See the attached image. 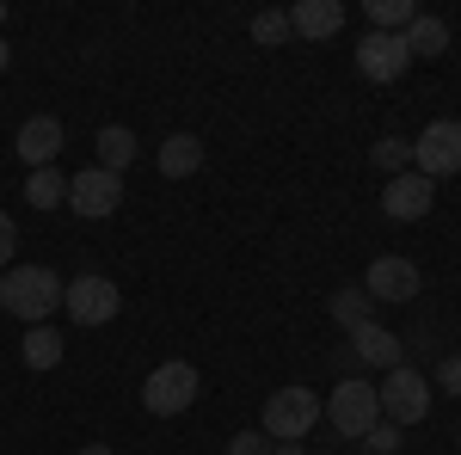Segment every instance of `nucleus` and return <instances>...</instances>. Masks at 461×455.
Returning <instances> with one entry per match:
<instances>
[{
    "instance_id": "nucleus-29",
    "label": "nucleus",
    "mask_w": 461,
    "mask_h": 455,
    "mask_svg": "<svg viewBox=\"0 0 461 455\" xmlns=\"http://www.w3.org/2000/svg\"><path fill=\"white\" fill-rule=\"evenodd\" d=\"M74 455H117V450H105V443H86V450H74Z\"/></svg>"
},
{
    "instance_id": "nucleus-8",
    "label": "nucleus",
    "mask_w": 461,
    "mask_h": 455,
    "mask_svg": "<svg viewBox=\"0 0 461 455\" xmlns=\"http://www.w3.org/2000/svg\"><path fill=\"white\" fill-rule=\"evenodd\" d=\"M62 308H68L80 326H105V320H117L123 296H117V283H111V278H74L68 289H62Z\"/></svg>"
},
{
    "instance_id": "nucleus-11",
    "label": "nucleus",
    "mask_w": 461,
    "mask_h": 455,
    "mask_svg": "<svg viewBox=\"0 0 461 455\" xmlns=\"http://www.w3.org/2000/svg\"><path fill=\"white\" fill-rule=\"evenodd\" d=\"M430 197H437V185L425 173H393L388 191H382V210L393 222H419V215H430Z\"/></svg>"
},
{
    "instance_id": "nucleus-30",
    "label": "nucleus",
    "mask_w": 461,
    "mask_h": 455,
    "mask_svg": "<svg viewBox=\"0 0 461 455\" xmlns=\"http://www.w3.org/2000/svg\"><path fill=\"white\" fill-rule=\"evenodd\" d=\"M6 62H13V56H6V43H0V68H6Z\"/></svg>"
},
{
    "instance_id": "nucleus-2",
    "label": "nucleus",
    "mask_w": 461,
    "mask_h": 455,
    "mask_svg": "<svg viewBox=\"0 0 461 455\" xmlns=\"http://www.w3.org/2000/svg\"><path fill=\"white\" fill-rule=\"evenodd\" d=\"M326 419L345 443H363L369 424H382V394L369 382H357V376H339V387L326 394Z\"/></svg>"
},
{
    "instance_id": "nucleus-5",
    "label": "nucleus",
    "mask_w": 461,
    "mask_h": 455,
    "mask_svg": "<svg viewBox=\"0 0 461 455\" xmlns=\"http://www.w3.org/2000/svg\"><path fill=\"white\" fill-rule=\"evenodd\" d=\"M375 394H382V419L400 424V431L419 424V419H430V382L419 376V369H406V363L388 369V382L375 387Z\"/></svg>"
},
{
    "instance_id": "nucleus-19",
    "label": "nucleus",
    "mask_w": 461,
    "mask_h": 455,
    "mask_svg": "<svg viewBox=\"0 0 461 455\" xmlns=\"http://www.w3.org/2000/svg\"><path fill=\"white\" fill-rule=\"evenodd\" d=\"M25 204H37V210H56V204H68V178L56 173V167L32 173V178H25Z\"/></svg>"
},
{
    "instance_id": "nucleus-18",
    "label": "nucleus",
    "mask_w": 461,
    "mask_h": 455,
    "mask_svg": "<svg viewBox=\"0 0 461 455\" xmlns=\"http://www.w3.org/2000/svg\"><path fill=\"white\" fill-rule=\"evenodd\" d=\"M326 314L339 320L345 332H357V326H369V320H375V302H369V289H339V296L326 302Z\"/></svg>"
},
{
    "instance_id": "nucleus-25",
    "label": "nucleus",
    "mask_w": 461,
    "mask_h": 455,
    "mask_svg": "<svg viewBox=\"0 0 461 455\" xmlns=\"http://www.w3.org/2000/svg\"><path fill=\"white\" fill-rule=\"evenodd\" d=\"M228 455H271V437H265V431H240V437L228 443Z\"/></svg>"
},
{
    "instance_id": "nucleus-22",
    "label": "nucleus",
    "mask_w": 461,
    "mask_h": 455,
    "mask_svg": "<svg viewBox=\"0 0 461 455\" xmlns=\"http://www.w3.org/2000/svg\"><path fill=\"white\" fill-rule=\"evenodd\" d=\"M369 160H375V167H382V173H406V167H412V141L406 136H382L375 141V148H369Z\"/></svg>"
},
{
    "instance_id": "nucleus-33",
    "label": "nucleus",
    "mask_w": 461,
    "mask_h": 455,
    "mask_svg": "<svg viewBox=\"0 0 461 455\" xmlns=\"http://www.w3.org/2000/svg\"><path fill=\"white\" fill-rule=\"evenodd\" d=\"M357 455H363V450H357Z\"/></svg>"
},
{
    "instance_id": "nucleus-27",
    "label": "nucleus",
    "mask_w": 461,
    "mask_h": 455,
    "mask_svg": "<svg viewBox=\"0 0 461 455\" xmlns=\"http://www.w3.org/2000/svg\"><path fill=\"white\" fill-rule=\"evenodd\" d=\"M13 246H19V228H13V215H0V265L13 259Z\"/></svg>"
},
{
    "instance_id": "nucleus-28",
    "label": "nucleus",
    "mask_w": 461,
    "mask_h": 455,
    "mask_svg": "<svg viewBox=\"0 0 461 455\" xmlns=\"http://www.w3.org/2000/svg\"><path fill=\"white\" fill-rule=\"evenodd\" d=\"M271 455H308L302 443H271Z\"/></svg>"
},
{
    "instance_id": "nucleus-10",
    "label": "nucleus",
    "mask_w": 461,
    "mask_h": 455,
    "mask_svg": "<svg viewBox=\"0 0 461 455\" xmlns=\"http://www.w3.org/2000/svg\"><path fill=\"white\" fill-rule=\"evenodd\" d=\"M363 289H369V302L382 308V302H412V296L425 289V278H419L412 259H375L369 278H363Z\"/></svg>"
},
{
    "instance_id": "nucleus-12",
    "label": "nucleus",
    "mask_w": 461,
    "mask_h": 455,
    "mask_svg": "<svg viewBox=\"0 0 461 455\" xmlns=\"http://www.w3.org/2000/svg\"><path fill=\"white\" fill-rule=\"evenodd\" d=\"M13 148H19V160H25L32 173H43V167H56V154H62V123H56V117H25Z\"/></svg>"
},
{
    "instance_id": "nucleus-20",
    "label": "nucleus",
    "mask_w": 461,
    "mask_h": 455,
    "mask_svg": "<svg viewBox=\"0 0 461 455\" xmlns=\"http://www.w3.org/2000/svg\"><path fill=\"white\" fill-rule=\"evenodd\" d=\"M25 363H32V369H56V363H62V332H56V326H32V332H25Z\"/></svg>"
},
{
    "instance_id": "nucleus-24",
    "label": "nucleus",
    "mask_w": 461,
    "mask_h": 455,
    "mask_svg": "<svg viewBox=\"0 0 461 455\" xmlns=\"http://www.w3.org/2000/svg\"><path fill=\"white\" fill-rule=\"evenodd\" d=\"M363 443H369V450L363 455H400V424H369V437H363Z\"/></svg>"
},
{
    "instance_id": "nucleus-3",
    "label": "nucleus",
    "mask_w": 461,
    "mask_h": 455,
    "mask_svg": "<svg viewBox=\"0 0 461 455\" xmlns=\"http://www.w3.org/2000/svg\"><path fill=\"white\" fill-rule=\"evenodd\" d=\"M320 394L314 387H277L271 400H265V437L271 443H302L308 431L320 424Z\"/></svg>"
},
{
    "instance_id": "nucleus-15",
    "label": "nucleus",
    "mask_w": 461,
    "mask_h": 455,
    "mask_svg": "<svg viewBox=\"0 0 461 455\" xmlns=\"http://www.w3.org/2000/svg\"><path fill=\"white\" fill-rule=\"evenodd\" d=\"M400 37H406V56H412V62H437V56H449V25L430 19V13H419Z\"/></svg>"
},
{
    "instance_id": "nucleus-23",
    "label": "nucleus",
    "mask_w": 461,
    "mask_h": 455,
    "mask_svg": "<svg viewBox=\"0 0 461 455\" xmlns=\"http://www.w3.org/2000/svg\"><path fill=\"white\" fill-rule=\"evenodd\" d=\"M289 13H258L252 19V43H265V50H277V43H289Z\"/></svg>"
},
{
    "instance_id": "nucleus-21",
    "label": "nucleus",
    "mask_w": 461,
    "mask_h": 455,
    "mask_svg": "<svg viewBox=\"0 0 461 455\" xmlns=\"http://www.w3.org/2000/svg\"><path fill=\"white\" fill-rule=\"evenodd\" d=\"M369 19H375V32L400 37L412 19H419V6H412V0H369Z\"/></svg>"
},
{
    "instance_id": "nucleus-4",
    "label": "nucleus",
    "mask_w": 461,
    "mask_h": 455,
    "mask_svg": "<svg viewBox=\"0 0 461 455\" xmlns=\"http://www.w3.org/2000/svg\"><path fill=\"white\" fill-rule=\"evenodd\" d=\"M197 363H160V369H154V376H148V387H142V406L148 413H154V419H178V413H185V406H191V400H197Z\"/></svg>"
},
{
    "instance_id": "nucleus-9",
    "label": "nucleus",
    "mask_w": 461,
    "mask_h": 455,
    "mask_svg": "<svg viewBox=\"0 0 461 455\" xmlns=\"http://www.w3.org/2000/svg\"><path fill=\"white\" fill-rule=\"evenodd\" d=\"M123 204V178L105 173V167H86V173L68 178V210H80L86 222H99V215H111Z\"/></svg>"
},
{
    "instance_id": "nucleus-31",
    "label": "nucleus",
    "mask_w": 461,
    "mask_h": 455,
    "mask_svg": "<svg viewBox=\"0 0 461 455\" xmlns=\"http://www.w3.org/2000/svg\"><path fill=\"white\" fill-rule=\"evenodd\" d=\"M0 19H6V6H0Z\"/></svg>"
},
{
    "instance_id": "nucleus-1",
    "label": "nucleus",
    "mask_w": 461,
    "mask_h": 455,
    "mask_svg": "<svg viewBox=\"0 0 461 455\" xmlns=\"http://www.w3.org/2000/svg\"><path fill=\"white\" fill-rule=\"evenodd\" d=\"M62 289H68V283L56 278L50 265H13V271L0 278V308L32 320V326H43V320L62 308Z\"/></svg>"
},
{
    "instance_id": "nucleus-16",
    "label": "nucleus",
    "mask_w": 461,
    "mask_h": 455,
    "mask_svg": "<svg viewBox=\"0 0 461 455\" xmlns=\"http://www.w3.org/2000/svg\"><path fill=\"white\" fill-rule=\"evenodd\" d=\"M154 160H160V173H167V178H191L197 167H203V141L178 130V136L160 141V154H154Z\"/></svg>"
},
{
    "instance_id": "nucleus-13",
    "label": "nucleus",
    "mask_w": 461,
    "mask_h": 455,
    "mask_svg": "<svg viewBox=\"0 0 461 455\" xmlns=\"http://www.w3.org/2000/svg\"><path fill=\"white\" fill-rule=\"evenodd\" d=\"M339 25H345V6H339V0H295V6H289V32L295 37H332L339 32Z\"/></svg>"
},
{
    "instance_id": "nucleus-7",
    "label": "nucleus",
    "mask_w": 461,
    "mask_h": 455,
    "mask_svg": "<svg viewBox=\"0 0 461 455\" xmlns=\"http://www.w3.org/2000/svg\"><path fill=\"white\" fill-rule=\"evenodd\" d=\"M406 68H412V56H406V37H393V32L357 37V74H363V80H375V86H393V80H400Z\"/></svg>"
},
{
    "instance_id": "nucleus-17",
    "label": "nucleus",
    "mask_w": 461,
    "mask_h": 455,
    "mask_svg": "<svg viewBox=\"0 0 461 455\" xmlns=\"http://www.w3.org/2000/svg\"><path fill=\"white\" fill-rule=\"evenodd\" d=\"M130 160H136V136H130L123 123H105V130H99V160H93V167H105V173L123 178Z\"/></svg>"
},
{
    "instance_id": "nucleus-6",
    "label": "nucleus",
    "mask_w": 461,
    "mask_h": 455,
    "mask_svg": "<svg viewBox=\"0 0 461 455\" xmlns=\"http://www.w3.org/2000/svg\"><path fill=\"white\" fill-rule=\"evenodd\" d=\"M412 173H425L430 185L449 178V173H461V123L456 117H437L425 136L412 141Z\"/></svg>"
},
{
    "instance_id": "nucleus-14",
    "label": "nucleus",
    "mask_w": 461,
    "mask_h": 455,
    "mask_svg": "<svg viewBox=\"0 0 461 455\" xmlns=\"http://www.w3.org/2000/svg\"><path fill=\"white\" fill-rule=\"evenodd\" d=\"M351 357L357 363H369V369H400V339H393L388 326H357L351 332Z\"/></svg>"
},
{
    "instance_id": "nucleus-26",
    "label": "nucleus",
    "mask_w": 461,
    "mask_h": 455,
    "mask_svg": "<svg viewBox=\"0 0 461 455\" xmlns=\"http://www.w3.org/2000/svg\"><path fill=\"white\" fill-rule=\"evenodd\" d=\"M437 382L449 387V394H461V350H456V357H443V363H437Z\"/></svg>"
},
{
    "instance_id": "nucleus-32",
    "label": "nucleus",
    "mask_w": 461,
    "mask_h": 455,
    "mask_svg": "<svg viewBox=\"0 0 461 455\" xmlns=\"http://www.w3.org/2000/svg\"><path fill=\"white\" fill-rule=\"evenodd\" d=\"M456 437H461V431H456Z\"/></svg>"
}]
</instances>
